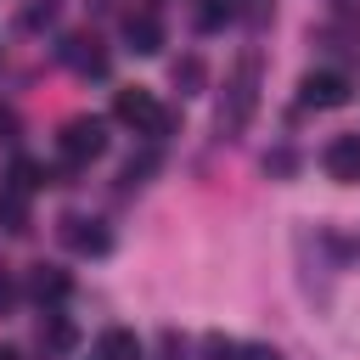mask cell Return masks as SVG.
<instances>
[{
    "label": "cell",
    "mask_w": 360,
    "mask_h": 360,
    "mask_svg": "<svg viewBox=\"0 0 360 360\" xmlns=\"http://www.w3.org/2000/svg\"><path fill=\"white\" fill-rule=\"evenodd\" d=\"M253 112H259V56L248 51V56L231 68V79H225V96H219V129H225V135H242Z\"/></svg>",
    "instance_id": "cell-1"
},
{
    "label": "cell",
    "mask_w": 360,
    "mask_h": 360,
    "mask_svg": "<svg viewBox=\"0 0 360 360\" xmlns=\"http://www.w3.org/2000/svg\"><path fill=\"white\" fill-rule=\"evenodd\" d=\"M112 118L129 124V129L146 135V141H163V135L174 129V112H163V107L152 101V90H118V96H112Z\"/></svg>",
    "instance_id": "cell-2"
},
{
    "label": "cell",
    "mask_w": 360,
    "mask_h": 360,
    "mask_svg": "<svg viewBox=\"0 0 360 360\" xmlns=\"http://www.w3.org/2000/svg\"><path fill=\"white\" fill-rule=\"evenodd\" d=\"M101 146H107V124H101V118H68V124H62V135H56V152H62V163H68V169H79V163L101 158Z\"/></svg>",
    "instance_id": "cell-3"
},
{
    "label": "cell",
    "mask_w": 360,
    "mask_h": 360,
    "mask_svg": "<svg viewBox=\"0 0 360 360\" xmlns=\"http://www.w3.org/2000/svg\"><path fill=\"white\" fill-rule=\"evenodd\" d=\"M349 90H354V84H349V73H338V68H321V73H304V79H298V101H304V107H321V112H326V107H343Z\"/></svg>",
    "instance_id": "cell-4"
},
{
    "label": "cell",
    "mask_w": 360,
    "mask_h": 360,
    "mask_svg": "<svg viewBox=\"0 0 360 360\" xmlns=\"http://www.w3.org/2000/svg\"><path fill=\"white\" fill-rule=\"evenodd\" d=\"M62 236H68V248H73V253H90V259L112 248L107 225H101V219H84V214H68V219H62Z\"/></svg>",
    "instance_id": "cell-5"
},
{
    "label": "cell",
    "mask_w": 360,
    "mask_h": 360,
    "mask_svg": "<svg viewBox=\"0 0 360 360\" xmlns=\"http://www.w3.org/2000/svg\"><path fill=\"white\" fill-rule=\"evenodd\" d=\"M124 45H129L135 56L163 51V22H158V11H129V17H124Z\"/></svg>",
    "instance_id": "cell-6"
},
{
    "label": "cell",
    "mask_w": 360,
    "mask_h": 360,
    "mask_svg": "<svg viewBox=\"0 0 360 360\" xmlns=\"http://www.w3.org/2000/svg\"><path fill=\"white\" fill-rule=\"evenodd\" d=\"M321 163H326V174H332L338 186H354V180H360V135H338Z\"/></svg>",
    "instance_id": "cell-7"
},
{
    "label": "cell",
    "mask_w": 360,
    "mask_h": 360,
    "mask_svg": "<svg viewBox=\"0 0 360 360\" xmlns=\"http://www.w3.org/2000/svg\"><path fill=\"white\" fill-rule=\"evenodd\" d=\"M28 292H34L39 304H62V298L73 292V276L56 270V264H34V270H28Z\"/></svg>",
    "instance_id": "cell-8"
},
{
    "label": "cell",
    "mask_w": 360,
    "mask_h": 360,
    "mask_svg": "<svg viewBox=\"0 0 360 360\" xmlns=\"http://www.w3.org/2000/svg\"><path fill=\"white\" fill-rule=\"evenodd\" d=\"M62 62H68V68H79V73H107V56H101V45H96V39H84V34L62 39Z\"/></svg>",
    "instance_id": "cell-9"
},
{
    "label": "cell",
    "mask_w": 360,
    "mask_h": 360,
    "mask_svg": "<svg viewBox=\"0 0 360 360\" xmlns=\"http://www.w3.org/2000/svg\"><path fill=\"white\" fill-rule=\"evenodd\" d=\"M73 343H79V326L68 315H45L39 321V349L45 354H73Z\"/></svg>",
    "instance_id": "cell-10"
},
{
    "label": "cell",
    "mask_w": 360,
    "mask_h": 360,
    "mask_svg": "<svg viewBox=\"0 0 360 360\" xmlns=\"http://www.w3.org/2000/svg\"><path fill=\"white\" fill-rule=\"evenodd\" d=\"M96 360H141V343H135V332H124V326L101 332V343H96Z\"/></svg>",
    "instance_id": "cell-11"
},
{
    "label": "cell",
    "mask_w": 360,
    "mask_h": 360,
    "mask_svg": "<svg viewBox=\"0 0 360 360\" xmlns=\"http://www.w3.org/2000/svg\"><path fill=\"white\" fill-rule=\"evenodd\" d=\"M51 174H45V163H34V158H11V191L17 197H28V191H39Z\"/></svg>",
    "instance_id": "cell-12"
},
{
    "label": "cell",
    "mask_w": 360,
    "mask_h": 360,
    "mask_svg": "<svg viewBox=\"0 0 360 360\" xmlns=\"http://www.w3.org/2000/svg\"><path fill=\"white\" fill-rule=\"evenodd\" d=\"M169 79H174V90H180V96H197V90H202V79H208V68H202V56H180Z\"/></svg>",
    "instance_id": "cell-13"
},
{
    "label": "cell",
    "mask_w": 360,
    "mask_h": 360,
    "mask_svg": "<svg viewBox=\"0 0 360 360\" xmlns=\"http://www.w3.org/2000/svg\"><path fill=\"white\" fill-rule=\"evenodd\" d=\"M0 225H6L11 236H22V231H28V202H22V197H17L11 186L0 191Z\"/></svg>",
    "instance_id": "cell-14"
},
{
    "label": "cell",
    "mask_w": 360,
    "mask_h": 360,
    "mask_svg": "<svg viewBox=\"0 0 360 360\" xmlns=\"http://www.w3.org/2000/svg\"><path fill=\"white\" fill-rule=\"evenodd\" d=\"M236 349H242V343H231V338H219V332L202 338V360H236Z\"/></svg>",
    "instance_id": "cell-15"
},
{
    "label": "cell",
    "mask_w": 360,
    "mask_h": 360,
    "mask_svg": "<svg viewBox=\"0 0 360 360\" xmlns=\"http://www.w3.org/2000/svg\"><path fill=\"white\" fill-rule=\"evenodd\" d=\"M225 17H231V6H225V0H208V6L197 11V28H219Z\"/></svg>",
    "instance_id": "cell-16"
},
{
    "label": "cell",
    "mask_w": 360,
    "mask_h": 360,
    "mask_svg": "<svg viewBox=\"0 0 360 360\" xmlns=\"http://www.w3.org/2000/svg\"><path fill=\"white\" fill-rule=\"evenodd\" d=\"M236 360H281V349H270V343H242Z\"/></svg>",
    "instance_id": "cell-17"
},
{
    "label": "cell",
    "mask_w": 360,
    "mask_h": 360,
    "mask_svg": "<svg viewBox=\"0 0 360 360\" xmlns=\"http://www.w3.org/2000/svg\"><path fill=\"white\" fill-rule=\"evenodd\" d=\"M11 135H17V112H11V107H0V141H11Z\"/></svg>",
    "instance_id": "cell-18"
},
{
    "label": "cell",
    "mask_w": 360,
    "mask_h": 360,
    "mask_svg": "<svg viewBox=\"0 0 360 360\" xmlns=\"http://www.w3.org/2000/svg\"><path fill=\"white\" fill-rule=\"evenodd\" d=\"M11 298H17V292H11V281H6V276H0V315H6V309H11Z\"/></svg>",
    "instance_id": "cell-19"
},
{
    "label": "cell",
    "mask_w": 360,
    "mask_h": 360,
    "mask_svg": "<svg viewBox=\"0 0 360 360\" xmlns=\"http://www.w3.org/2000/svg\"><path fill=\"white\" fill-rule=\"evenodd\" d=\"M0 360H22V354H17V349H11V343H6V349H0Z\"/></svg>",
    "instance_id": "cell-20"
}]
</instances>
